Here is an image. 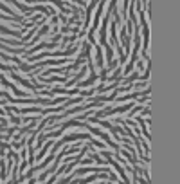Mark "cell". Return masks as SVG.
<instances>
[{
  "instance_id": "6da1fadb",
  "label": "cell",
  "mask_w": 180,
  "mask_h": 184,
  "mask_svg": "<svg viewBox=\"0 0 180 184\" xmlns=\"http://www.w3.org/2000/svg\"><path fill=\"white\" fill-rule=\"evenodd\" d=\"M112 47H106V60H108V63H112Z\"/></svg>"
}]
</instances>
